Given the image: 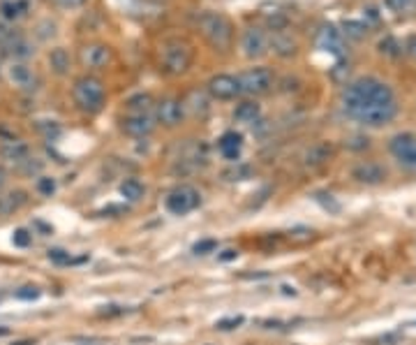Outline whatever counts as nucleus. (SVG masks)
<instances>
[{
    "mask_svg": "<svg viewBox=\"0 0 416 345\" xmlns=\"http://www.w3.org/2000/svg\"><path fill=\"white\" fill-rule=\"evenodd\" d=\"M343 109L354 121L370 128H379L393 121L395 112H398V102H395L391 86H386L384 81L374 77H361L345 88Z\"/></svg>",
    "mask_w": 416,
    "mask_h": 345,
    "instance_id": "nucleus-1",
    "label": "nucleus"
},
{
    "mask_svg": "<svg viewBox=\"0 0 416 345\" xmlns=\"http://www.w3.org/2000/svg\"><path fill=\"white\" fill-rule=\"evenodd\" d=\"M199 31L206 37V42L218 51H227L234 42V26L225 15L218 12H206L199 17Z\"/></svg>",
    "mask_w": 416,
    "mask_h": 345,
    "instance_id": "nucleus-2",
    "label": "nucleus"
},
{
    "mask_svg": "<svg viewBox=\"0 0 416 345\" xmlns=\"http://www.w3.org/2000/svg\"><path fill=\"white\" fill-rule=\"evenodd\" d=\"M72 98L74 105L86 114H97L104 107V100H107V93H104V84L97 77H79L74 81L72 88Z\"/></svg>",
    "mask_w": 416,
    "mask_h": 345,
    "instance_id": "nucleus-3",
    "label": "nucleus"
},
{
    "mask_svg": "<svg viewBox=\"0 0 416 345\" xmlns=\"http://www.w3.org/2000/svg\"><path fill=\"white\" fill-rule=\"evenodd\" d=\"M159 60H162L166 74L178 77L192 65V47L185 40H166L162 44V51H159Z\"/></svg>",
    "mask_w": 416,
    "mask_h": 345,
    "instance_id": "nucleus-4",
    "label": "nucleus"
},
{
    "mask_svg": "<svg viewBox=\"0 0 416 345\" xmlns=\"http://www.w3.org/2000/svg\"><path fill=\"white\" fill-rule=\"evenodd\" d=\"M236 79H239L241 93H245V95H263L275 84V77L268 67H250V70L241 72Z\"/></svg>",
    "mask_w": 416,
    "mask_h": 345,
    "instance_id": "nucleus-5",
    "label": "nucleus"
},
{
    "mask_svg": "<svg viewBox=\"0 0 416 345\" xmlns=\"http://www.w3.org/2000/svg\"><path fill=\"white\" fill-rule=\"evenodd\" d=\"M164 204L173 216H185V213L194 211L201 204V195L192 185H178V188H173L169 195H166Z\"/></svg>",
    "mask_w": 416,
    "mask_h": 345,
    "instance_id": "nucleus-6",
    "label": "nucleus"
},
{
    "mask_svg": "<svg viewBox=\"0 0 416 345\" xmlns=\"http://www.w3.org/2000/svg\"><path fill=\"white\" fill-rule=\"evenodd\" d=\"M388 149H391V153L395 160H398V165H402V167L409 171H416V135L412 133L395 135L391 144H388Z\"/></svg>",
    "mask_w": 416,
    "mask_h": 345,
    "instance_id": "nucleus-7",
    "label": "nucleus"
},
{
    "mask_svg": "<svg viewBox=\"0 0 416 345\" xmlns=\"http://www.w3.org/2000/svg\"><path fill=\"white\" fill-rule=\"evenodd\" d=\"M241 49H243V56L245 58H261L266 56L270 44H268V33L263 28H248L245 33L241 35Z\"/></svg>",
    "mask_w": 416,
    "mask_h": 345,
    "instance_id": "nucleus-8",
    "label": "nucleus"
},
{
    "mask_svg": "<svg viewBox=\"0 0 416 345\" xmlns=\"http://www.w3.org/2000/svg\"><path fill=\"white\" fill-rule=\"evenodd\" d=\"M114 58V51H111L109 44H102V42H93V44H86L81 47L79 51V60L86 70H102L107 67Z\"/></svg>",
    "mask_w": 416,
    "mask_h": 345,
    "instance_id": "nucleus-9",
    "label": "nucleus"
},
{
    "mask_svg": "<svg viewBox=\"0 0 416 345\" xmlns=\"http://www.w3.org/2000/svg\"><path fill=\"white\" fill-rule=\"evenodd\" d=\"M206 91L211 93L215 100H234L236 95H241L239 79L232 74H215V77L206 84Z\"/></svg>",
    "mask_w": 416,
    "mask_h": 345,
    "instance_id": "nucleus-10",
    "label": "nucleus"
},
{
    "mask_svg": "<svg viewBox=\"0 0 416 345\" xmlns=\"http://www.w3.org/2000/svg\"><path fill=\"white\" fill-rule=\"evenodd\" d=\"M0 53L7 58H12V63H26L28 58L35 56V44L19 33V35H14L10 42H5L0 47Z\"/></svg>",
    "mask_w": 416,
    "mask_h": 345,
    "instance_id": "nucleus-11",
    "label": "nucleus"
},
{
    "mask_svg": "<svg viewBox=\"0 0 416 345\" xmlns=\"http://www.w3.org/2000/svg\"><path fill=\"white\" fill-rule=\"evenodd\" d=\"M183 105L176 98H164L155 105V121H159L166 128H176L183 121Z\"/></svg>",
    "mask_w": 416,
    "mask_h": 345,
    "instance_id": "nucleus-12",
    "label": "nucleus"
},
{
    "mask_svg": "<svg viewBox=\"0 0 416 345\" xmlns=\"http://www.w3.org/2000/svg\"><path fill=\"white\" fill-rule=\"evenodd\" d=\"M123 130L130 137H148L155 130V119L150 114H130L123 119Z\"/></svg>",
    "mask_w": 416,
    "mask_h": 345,
    "instance_id": "nucleus-13",
    "label": "nucleus"
},
{
    "mask_svg": "<svg viewBox=\"0 0 416 345\" xmlns=\"http://www.w3.org/2000/svg\"><path fill=\"white\" fill-rule=\"evenodd\" d=\"M7 77H10L12 84L21 88V91H33V88H37L35 86L37 84V77H35V72L26 63H12L7 67Z\"/></svg>",
    "mask_w": 416,
    "mask_h": 345,
    "instance_id": "nucleus-14",
    "label": "nucleus"
},
{
    "mask_svg": "<svg viewBox=\"0 0 416 345\" xmlns=\"http://www.w3.org/2000/svg\"><path fill=\"white\" fill-rule=\"evenodd\" d=\"M31 15V0H0V17L17 26V22Z\"/></svg>",
    "mask_w": 416,
    "mask_h": 345,
    "instance_id": "nucleus-15",
    "label": "nucleus"
},
{
    "mask_svg": "<svg viewBox=\"0 0 416 345\" xmlns=\"http://www.w3.org/2000/svg\"><path fill=\"white\" fill-rule=\"evenodd\" d=\"M218 149H220L222 158H227V160H232V162L239 160L241 149H243V135H239V133H225V135L220 137Z\"/></svg>",
    "mask_w": 416,
    "mask_h": 345,
    "instance_id": "nucleus-16",
    "label": "nucleus"
},
{
    "mask_svg": "<svg viewBox=\"0 0 416 345\" xmlns=\"http://www.w3.org/2000/svg\"><path fill=\"white\" fill-rule=\"evenodd\" d=\"M386 176V171L377 162H361L354 167V178H358L361 183H381Z\"/></svg>",
    "mask_w": 416,
    "mask_h": 345,
    "instance_id": "nucleus-17",
    "label": "nucleus"
},
{
    "mask_svg": "<svg viewBox=\"0 0 416 345\" xmlns=\"http://www.w3.org/2000/svg\"><path fill=\"white\" fill-rule=\"evenodd\" d=\"M268 44L277 56L287 58V56H294L296 53V40L291 35H287L284 31H275L273 35H268Z\"/></svg>",
    "mask_w": 416,
    "mask_h": 345,
    "instance_id": "nucleus-18",
    "label": "nucleus"
},
{
    "mask_svg": "<svg viewBox=\"0 0 416 345\" xmlns=\"http://www.w3.org/2000/svg\"><path fill=\"white\" fill-rule=\"evenodd\" d=\"M180 105H183V114L197 119V116H204L208 112V95L204 91H190V95Z\"/></svg>",
    "mask_w": 416,
    "mask_h": 345,
    "instance_id": "nucleus-19",
    "label": "nucleus"
},
{
    "mask_svg": "<svg viewBox=\"0 0 416 345\" xmlns=\"http://www.w3.org/2000/svg\"><path fill=\"white\" fill-rule=\"evenodd\" d=\"M28 202V195L24 190H10L0 195V216H14L19 209H24Z\"/></svg>",
    "mask_w": 416,
    "mask_h": 345,
    "instance_id": "nucleus-20",
    "label": "nucleus"
},
{
    "mask_svg": "<svg viewBox=\"0 0 416 345\" xmlns=\"http://www.w3.org/2000/svg\"><path fill=\"white\" fill-rule=\"evenodd\" d=\"M259 119H261V107L252 100L241 102V105L234 109V121L243 123V126H254V123H259Z\"/></svg>",
    "mask_w": 416,
    "mask_h": 345,
    "instance_id": "nucleus-21",
    "label": "nucleus"
},
{
    "mask_svg": "<svg viewBox=\"0 0 416 345\" xmlns=\"http://www.w3.org/2000/svg\"><path fill=\"white\" fill-rule=\"evenodd\" d=\"M49 65H51V70L58 74V77H65L69 67H72V56L67 53V49L55 47V49L49 51Z\"/></svg>",
    "mask_w": 416,
    "mask_h": 345,
    "instance_id": "nucleus-22",
    "label": "nucleus"
},
{
    "mask_svg": "<svg viewBox=\"0 0 416 345\" xmlns=\"http://www.w3.org/2000/svg\"><path fill=\"white\" fill-rule=\"evenodd\" d=\"M331 153H333L331 144L319 142V144H315V146H310L308 151H305L303 160H305V165H310V167H317V165H324L326 160H329Z\"/></svg>",
    "mask_w": 416,
    "mask_h": 345,
    "instance_id": "nucleus-23",
    "label": "nucleus"
},
{
    "mask_svg": "<svg viewBox=\"0 0 416 345\" xmlns=\"http://www.w3.org/2000/svg\"><path fill=\"white\" fill-rule=\"evenodd\" d=\"M0 153H3L5 160H10L14 165H24L28 158H31V151H28L24 142H10L7 146H3Z\"/></svg>",
    "mask_w": 416,
    "mask_h": 345,
    "instance_id": "nucleus-24",
    "label": "nucleus"
},
{
    "mask_svg": "<svg viewBox=\"0 0 416 345\" xmlns=\"http://www.w3.org/2000/svg\"><path fill=\"white\" fill-rule=\"evenodd\" d=\"M118 190H121V195L128 199V202H139V199L144 197V192H146L144 183L137 181V178H125Z\"/></svg>",
    "mask_w": 416,
    "mask_h": 345,
    "instance_id": "nucleus-25",
    "label": "nucleus"
},
{
    "mask_svg": "<svg viewBox=\"0 0 416 345\" xmlns=\"http://www.w3.org/2000/svg\"><path fill=\"white\" fill-rule=\"evenodd\" d=\"M125 105H128V109L132 114H148L150 107H153V98L148 93H137V95H132Z\"/></svg>",
    "mask_w": 416,
    "mask_h": 345,
    "instance_id": "nucleus-26",
    "label": "nucleus"
},
{
    "mask_svg": "<svg viewBox=\"0 0 416 345\" xmlns=\"http://www.w3.org/2000/svg\"><path fill=\"white\" fill-rule=\"evenodd\" d=\"M319 44L324 47L326 51H340V35L336 28H331V26H326V28L319 33Z\"/></svg>",
    "mask_w": 416,
    "mask_h": 345,
    "instance_id": "nucleus-27",
    "label": "nucleus"
},
{
    "mask_svg": "<svg viewBox=\"0 0 416 345\" xmlns=\"http://www.w3.org/2000/svg\"><path fill=\"white\" fill-rule=\"evenodd\" d=\"M379 51L384 53V56H400V53H402V44L395 37L388 35V37H384L379 42Z\"/></svg>",
    "mask_w": 416,
    "mask_h": 345,
    "instance_id": "nucleus-28",
    "label": "nucleus"
},
{
    "mask_svg": "<svg viewBox=\"0 0 416 345\" xmlns=\"http://www.w3.org/2000/svg\"><path fill=\"white\" fill-rule=\"evenodd\" d=\"M14 35H19L17 26L10 24V22H5V19L0 17V47H3L5 42H10Z\"/></svg>",
    "mask_w": 416,
    "mask_h": 345,
    "instance_id": "nucleus-29",
    "label": "nucleus"
},
{
    "mask_svg": "<svg viewBox=\"0 0 416 345\" xmlns=\"http://www.w3.org/2000/svg\"><path fill=\"white\" fill-rule=\"evenodd\" d=\"M40 287H35V285H24V287H19L17 292H14V296L17 299H21V301H35V299H40Z\"/></svg>",
    "mask_w": 416,
    "mask_h": 345,
    "instance_id": "nucleus-30",
    "label": "nucleus"
},
{
    "mask_svg": "<svg viewBox=\"0 0 416 345\" xmlns=\"http://www.w3.org/2000/svg\"><path fill=\"white\" fill-rule=\"evenodd\" d=\"M365 31H367L365 24H361V22H345V33L349 37H363Z\"/></svg>",
    "mask_w": 416,
    "mask_h": 345,
    "instance_id": "nucleus-31",
    "label": "nucleus"
},
{
    "mask_svg": "<svg viewBox=\"0 0 416 345\" xmlns=\"http://www.w3.org/2000/svg\"><path fill=\"white\" fill-rule=\"evenodd\" d=\"M192 251L197 253V255H208V253H215V251H218V241H215V239H204V241H199V244H194Z\"/></svg>",
    "mask_w": 416,
    "mask_h": 345,
    "instance_id": "nucleus-32",
    "label": "nucleus"
},
{
    "mask_svg": "<svg viewBox=\"0 0 416 345\" xmlns=\"http://www.w3.org/2000/svg\"><path fill=\"white\" fill-rule=\"evenodd\" d=\"M46 255H49V260L55 262V264H69V262H72L69 253L62 251V248H51V251H49Z\"/></svg>",
    "mask_w": 416,
    "mask_h": 345,
    "instance_id": "nucleus-33",
    "label": "nucleus"
},
{
    "mask_svg": "<svg viewBox=\"0 0 416 345\" xmlns=\"http://www.w3.org/2000/svg\"><path fill=\"white\" fill-rule=\"evenodd\" d=\"M243 324V315H236V317H225V320H220L215 327L220 331H232V329H239Z\"/></svg>",
    "mask_w": 416,
    "mask_h": 345,
    "instance_id": "nucleus-34",
    "label": "nucleus"
},
{
    "mask_svg": "<svg viewBox=\"0 0 416 345\" xmlns=\"http://www.w3.org/2000/svg\"><path fill=\"white\" fill-rule=\"evenodd\" d=\"M37 190L42 192V195L51 197L55 192V181H53V178H49V176H42V178H37Z\"/></svg>",
    "mask_w": 416,
    "mask_h": 345,
    "instance_id": "nucleus-35",
    "label": "nucleus"
},
{
    "mask_svg": "<svg viewBox=\"0 0 416 345\" xmlns=\"http://www.w3.org/2000/svg\"><path fill=\"white\" fill-rule=\"evenodd\" d=\"M31 241H33V237L28 234V230H17V232H14V237H12V244L19 246V248L31 246Z\"/></svg>",
    "mask_w": 416,
    "mask_h": 345,
    "instance_id": "nucleus-36",
    "label": "nucleus"
},
{
    "mask_svg": "<svg viewBox=\"0 0 416 345\" xmlns=\"http://www.w3.org/2000/svg\"><path fill=\"white\" fill-rule=\"evenodd\" d=\"M53 3L62 10H79L88 3V0H53Z\"/></svg>",
    "mask_w": 416,
    "mask_h": 345,
    "instance_id": "nucleus-37",
    "label": "nucleus"
},
{
    "mask_svg": "<svg viewBox=\"0 0 416 345\" xmlns=\"http://www.w3.org/2000/svg\"><path fill=\"white\" fill-rule=\"evenodd\" d=\"M414 0H386V8L393 12H405Z\"/></svg>",
    "mask_w": 416,
    "mask_h": 345,
    "instance_id": "nucleus-38",
    "label": "nucleus"
},
{
    "mask_svg": "<svg viewBox=\"0 0 416 345\" xmlns=\"http://www.w3.org/2000/svg\"><path fill=\"white\" fill-rule=\"evenodd\" d=\"M402 51H405L407 56L416 58V35H409V37L405 40V47H402Z\"/></svg>",
    "mask_w": 416,
    "mask_h": 345,
    "instance_id": "nucleus-39",
    "label": "nucleus"
},
{
    "mask_svg": "<svg viewBox=\"0 0 416 345\" xmlns=\"http://www.w3.org/2000/svg\"><path fill=\"white\" fill-rule=\"evenodd\" d=\"M236 255H239V253H236V251H225V253H222V255H220V260H222V262H229V260H236Z\"/></svg>",
    "mask_w": 416,
    "mask_h": 345,
    "instance_id": "nucleus-40",
    "label": "nucleus"
},
{
    "mask_svg": "<svg viewBox=\"0 0 416 345\" xmlns=\"http://www.w3.org/2000/svg\"><path fill=\"white\" fill-rule=\"evenodd\" d=\"M5 181H7V171H5V167H0V190L5 188Z\"/></svg>",
    "mask_w": 416,
    "mask_h": 345,
    "instance_id": "nucleus-41",
    "label": "nucleus"
},
{
    "mask_svg": "<svg viewBox=\"0 0 416 345\" xmlns=\"http://www.w3.org/2000/svg\"><path fill=\"white\" fill-rule=\"evenodd\" d=\"M12 345H35L33 341H17V343H12Z\"/></svg>",
    "mask_w": 416,
    "mask_h": 345,
    "instance_id": "nucleus-42",
    "label": "nucleus"
},
{
    "mask_svg": "<svg viewBox=\"0 0 416 345\" xmlns=\"http://www.w3.org/2000/svg\"><path fill=\"white\" fill-rule=\"evenodd\" d=\"M7 334H10V329H7V327H0V336H7Z\"/></svg>",
    "mask_w": 416,
    "mask_h": 345,
    "instance_id": "nucleus-43",
    "label": "nucleus"
}]
</instances>
